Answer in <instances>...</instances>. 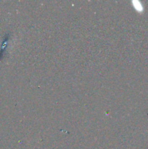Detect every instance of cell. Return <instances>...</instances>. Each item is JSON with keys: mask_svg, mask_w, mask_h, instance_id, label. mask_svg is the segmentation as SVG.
<instances>
[{"mask_svg": "<svg viewBox=\"0 0 148 149\" xmlns=\"http://www.w3.org/2000/svg\"><path fill=\"white\" fill-rule=\"evenodd\" d=\"M133 7H135V9H136L137 11L139 12H142V10H143V7H142V4H141L139 1H133Z\"/></svg>", "mask_w": 148, "mask_h": 149, "instance_id": "6da1fadb", "label": "cell"}]
</instances>
